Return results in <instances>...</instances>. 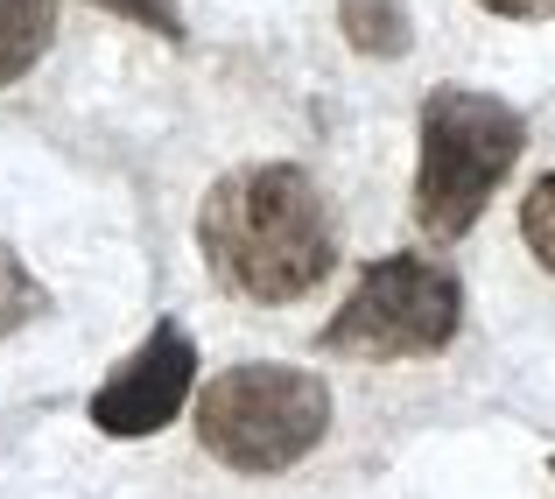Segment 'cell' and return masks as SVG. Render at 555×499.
<instances>
[{"instance_id": "1", "label": "cell", "mask_w": 555, "mask_h": 499, "mask_svg": "<svg viewBox=\"0 0 555 499\" xmlns=\"http://www.w3.org/2000/svg\"><path fill=\"white\" fill-rule=\"evenodd\" d=\"M197 254L232 296L246 303H302L338 268L324 190L296 163H246L218 176L197 204Z\"/></svg>"}, {"instance_id": "2", "label": "cell", "mask_w": 555, "mask_h": 499, "mask_svg": "<svg viewBox=\"0 0 555 499\" xmlns=\"http://www.w3.org/2000/svg\"><path fill=\"white\" fill-rule=\"evenodd\" d=\"M415 226L436 246H457L486 218L492 190L514 176L528 149V120L478 85H436L415 120Z\"/></svg>"}, {"instance_id": "3", "label": "cell", "mask_w": 555, "mask_h": 499, "mask_svg": "<svg viewBox=\"0 0 555 499\" xmlns=\"http://www.w3.org/2000/svg\"><path fill=\"white\" fill-rule=\"evenodd\" d=\"M331 436V387L324 373H302L282 359H246L204 380L197 394V444L225 472L274 478L302 464Z\"/></svg>"}, {"instance_id": "4", "label": "cell", "mask_w": 555, "mask_h": 499, "mask_svg": "<svg viewBox=\"0 0 555 499\" xmlns=\"http://www.w3.org/2000/svg\"><path fill=\"white\" fill-rule=\"evenodd\" d=\"M464 331V289L450 268L422 254H387L359 274V289L338 303L317 345L331 359L359 366H401V359H436L450 351V337Z\"/></svg>"}, {"instance_id": "5", "label": "cell", "mask_w": 555, "mask_h": 499, "mask_svg": "<svg viewBox=\"0 0 555 499\" xmlns=\"http://www.w3.org/2000/svg\"><path fill=\"white\" fill-rule=\"evenodd\" d=\"M197 387V345L177 317H163L106 380L92 387V430L113 436V444H134V436H155L177 422V408Z\"/></svg>"}, {"instance_id": "6", "label": "cell", "mask_w": 555, "mask_h": 499, "mask_svg": "<svg viewBox=\"0 0 555 499\" xmlns=\"http://www.w3.org/2000/svg\"><path fill=\"white\" fill-rule=\"evenodd\" d=\"M338 36L359 56L393 64V56L415 50V14H408V0H338Z\"/></svg>"}, {"instance_id": "7", "label": "cell", "mask_w": 555, "mask_h": 499, "mask_svg": "<svg viewBox=\"0 0 555 499\" xmlns=\"http://www.w3.org/2000/svg\"><path fill=\"white\" fill-rule=\"evenodd\" d=\"M56 36V0H0V92L42 64Z\"/></svg>"}, {"instance_id": "8", "label": "cell", "mask_w": 555, "mask_h": 499, "mask_svg": "<svg viewBox=\"0 0 555 499\" xmlns=\"http://www.w3.org/2000/svg\"><path fill=\"white\" fill-rule=\"evenodd\" d=\"M520 240H528V254L555 274V169L534 176L528 197H520Z\"/></svg>"}, {"instance_id": "9", "label": "cell", "mask_w": 555, "mask_h": 499, "mask_svg": "<svg viewBox=\"0 0 555 499\" xmlns=\"http://www.w3.org/2000/svg\"><path fill=\"white\" fill-rule=\"evenodd\" d=\"M92 8L120 14V22H134V28H155L169 50H183V42H190V22H183L177 0H92Z\"/></svg>"}, {"instance_id": "10", "label": "cell", "mask_w": 555, "mask_h": 499, "mask_svg": "<svg viewBox=\"0 0 555 499\" xmlns=\"http://www.w3.org/2000/svg\"><path fill=\"white\" fill-rule=\"evenodd\" d=\"M486 14H500V22H548L555 0H478Z\"/></svg>"}]
</instances>
